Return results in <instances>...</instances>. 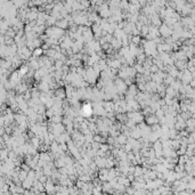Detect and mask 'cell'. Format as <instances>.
<instances>
[{"mask_svg": "<svg viewBox=\"0 0 195 195\" xmlns=\"http://www.w3.org/2000/svg\"><path fill=\"white\" fill-rule=\"evenodd\" d=\"M143 51H144V54L146 55L147 57H155L157 55L156 44L153 40L145 41L144 42V47H143Z\"/></svg>", "mask_w": 195, "mask_h": 195, "instance_id": "6da1fadb", "label": "cell"}, {"mask_svg": "<svg viewBox=\"0 0 195 195\" xmlns=\"http://www.w3.org/2000/svg\"><path fill=\"white\" fill-rule=\"evenodd\" d=\"M127 118L128 119H130V120H132L136 124H139V123H142L143 121H144V114L138 110V111H130V112H128L127 113Z\"/></svg>", "mask_w": 195, "mask_h": 195, "instance_id": "7a4b0ae2", "label": "cell"}, {"mask_svg": "<svg viewBox=\"0 0 195 195\" xmlns=\"http://www.w3.org/2000/svg\"><path fill=\"white\" fill-rule=\"evenodd\" d=\"M48 36L50 38H52V39H59L61 37H62V34H63V31L62 30H59V29H52V30H48Z\"/></svg>", "mask_w": 195, "mask_h": 195, "instance_id": "3957f363", "label": "cell"}, {"mask_svg": "<svg viewBox=\"0 0 195 195\" xmlns=\"http://www.w3.org/2000/svg\"><path fill=\"white\" fill-rule=\"evenodd\" d=\"M15 91L17 93V94H24L26 90H29V87H28V85L25 83V82H23V83H17L16 86H15Z\"/></svg>", "mask_w": 195, "mask_h": 195, "instance_id": "277c9868", "label": "cell"}, {"mask_svg": "<svg viewBox=\"0 0 195 195\" xmlns=\"http://www.w3.org/2000/svg\"><path fill=\"white\" fill-rule=\"evenodd\" d=\"M144 119L146 120V124H148V126H153V124L159 123V118H157L155 114L146 115V118H144Z\"/></svg>", "mask_w": 195, "mask_h": 195, "instance_id": "5b68a950", "label": "cell"}, {"mask_svg": "<svg viewBox=\"0 0 195 195\" xmlns=\"http://www.w3.org/2000/svg\"><path fill=\"white\" fill-rule=\"evenodd\" d=\"M54 96L59 98V99H64V98L66 97L65 89H63V88H56V89H54Z\"/></svg>", "mask_w": 195, "mask_h": 195, "instance_id": "8992f818", "label": "cell"}, {"mask_svg": "<svg viewBox=\"0 0 195 195\" xmlns=\"http://www.w3.org/2000/svg\"><path fill=\"white\" fill-rule=\"evenodd\" d=\"M143 173H144V168L141 165H136L134 169V172H132L134 177H142Z\"/></svg>", "mask_w": 195, "mask_h": 195, "instance_id": "52a82bcc", "label": "cell"}, {"mask_svg": "<svg viewBox=\"0 0 195 195\" xmlns=\"http://www.w3.org/2000/svg\"><path fill=\"white\" fill-rule=\"evenodd\" d=\"M49 121H50L51 123H61V122H63V116L59 115V114H54V115L49 119Z\"/></svg>", "mask_w": 195, "mask_h": 195, "instance_id": "ba28073f", "label": "cell"}, {"mask_svg": "<svg viewBox=\"0 0 195 195\" xmlns=\"http://www.w3.org/2000/svg\"><path fill=\"white\" fill-rule=\"evenodd\" d=\"M42 54H44V49L40 48V47H37V48H34L33 50H32V56H33L34 58L40 57Z\"/></svg>", "mask_w": 195, "mask_h": 195, "instance_id": "9c48e42d", "label": "cell"}, {"mask_svg": "<svg viewBox=\"0 0 195 195\" xmlns=\"http://www.w3.org/2000/svg\"><path fill=\"white\" fill-rule=\"evenodd\" d=\"M111 45H112L113 49H118V50L122 47V42H121V40H119V39H113V40L111 41Z\"/></svg>", "mask_w": 195, "mask_h": 195, "instance_id": "30bf717a", "label": "cell"}, {"mask_svg": "<svg viewBox=\"0 0 195 195\" xmlns=\"http://www.w3.org/2000/svg\"><path fill=\"white\" fill-rule=\"evenodd\" d=\"M115 37L119 39V40H122L123 38H124V33L122 32V31H120V30H118V32H115Z\"/></svg>", "mask_w": 195, "mask_h": 195, "instance_id": "8fae6325", "label": "cell"}, {"mask_svg": "<svg viewBox=\"0 0 195 195\" xmlns=\"http://www.w3.org/2000/svg\"><path fill=\"white\" fill-rule=\"evenodd\" d=\"M164 37H167V36H170L171 34V32H170V30L169 29H167V28H162V32H161Z\"/></svg>", "mask_w": 195, "mask_h": 195, "instance_id": "7c38bea8", "label": "cell"}, {"mask_svg": "<svg viewBox=\"0 0 195 195\" xmlns=\"http://www.w3.org/2000/svg\"><path fill=\"white\" fill-rule=\"evenodd\" d=\"M139 39H141L139 37H134V39L131 40V42H132V44H135V45H138V44L141 42V40H139Z\"/></svg>", "mask_w": 195, "mask_h": 195, "instance_id": "4fadbf2b", "label": "cell"}]
</instances>
